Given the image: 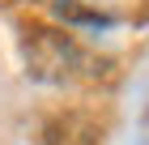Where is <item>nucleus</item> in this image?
I'll return each mask as SVG.
<instances>
[{
	"label": "nucleus",
	"mask_w": 149,
	"mask_h": 145,
	"mask_svg": "<svg viewBox=\"0 0 149 145\" xmlns=\"http://www.w3.org/2000/svg\"><path fill=\"white\" fill-rule=\"evenodd\" d=\"M38 145H102V124L90 111H56L43 124Z\"/></svg>",
	"instance_id": "f03ea898"
},
{
	"label": "nucleus",
	"mask_w": 149,
	"mask_h": 145,
	"mask_svg": "<svg viewBox=\"0 0 149 145\" xmlns=\"http://www.w3.org/2000/svg\"><path fill=\"white\" fill-rule=\"evenodd\" d=\"M22 64L43 85H98L111 77V64L56 26H26L22 34Z\"/></svg>",
	"instance_id": "f257e3e1"
}]
</instances>
